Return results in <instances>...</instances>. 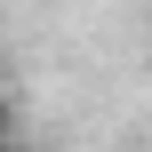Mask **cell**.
<instances>
[{
  "instance_id": "1",
  "label": "cell",
  "mask_w": 152,
  "mask_h": 152,
  "mask_svg": "<svg viewBox=\"0 0 152 152\" xmlns=\"http://www.w3.org/2000/svg\"><path fill=\"white\" fill-rule=\"evenodd\" d=\"M8 136H16V96L0 88V144H8Z\"/></svg>"
},
{
  "instance_id": "2",
  "label": "cell",
  "mask_w": 152,
  "mask_h": 152,
  "mask_svg": "<svg viewBox=\"0 0 152 152\" xmlns=\"http://www.w3.org/2000/svg\"><path fill=\"white\" fill-rule=\"evenodd\" d=\"M0 152H8V144H0Z\"/></svg>"
}]
</instances>
